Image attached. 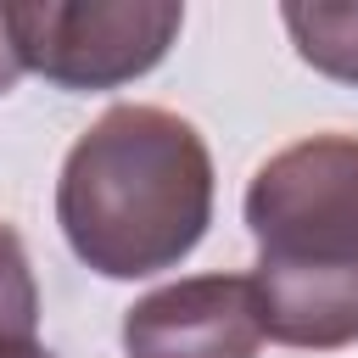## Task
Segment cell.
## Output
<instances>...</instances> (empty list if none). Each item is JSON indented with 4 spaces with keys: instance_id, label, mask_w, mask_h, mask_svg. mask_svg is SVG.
Segmentation results:
<instances>
[{
    "instance_id": "cell-1",
    "label": "cell",
    "mask_w": 358,
    "mask_h": 358,
    "mask_svg": "<svg viewBox=\"0 0 358 358\" xmlns=\"http://www.w3.org/2000/svg\"><path fill=\"white\" fill-rule=\"evenodd\" d=\"M56 224L101 280L179 268L213 224V151L201 129L145 101L106 106L62 162Z\"/></svg>"
},
{
    "instance_id": "cell-2",
    "label": "cell",
    "mask_w": 358,
    "mask_h": 358,
    "mask_svg": "<svg viewBox=\"0 0 358 358\" xmlns=\"http://www.w3.org/2000/svg\"><path fill=\"white\" fill-rule=\"evenodd\" d=\"M257 302L268 341L358 347V134H308L246 185Z\"/></svg>"
},
{
    "instance_id": "cell-3",
    "label": "cell",
    "mask_w": 358,
    "mask_h": 358,
    "mask_svg": "<svg viewBox=\"0 0 358 358\" xmlns=\"http://www.w3.org/2000/svg\"><path fill=\"white\" fill-rule=\"evenodd\" d=\"M22 73L56 90H117L145 78L185 28L173 0H6Z\"/></svg>"
},
{
    "instance_id": "cell-4",
    "label": "cell",
    "mask_w": 358,
    "mask_h": 358,
    "mask_svg": "<svg viewBox=\"0 0 358 358\" xmlns=\"http://www.w3.org/2000/svg\"><path fill=\"white\" fill-rule=\"evenodd\" d=\"M123 358H257L268 341L252 274H190L123 313Z\"/></svg>"
},
{
    "instance_id": "cell-5",
    "label": "cell",
    "mask_w": 358,
    "mask_h": 358,
    "mask_svg": "<svg viewBox=\"0 0 358 358\" xmlns=\"http://www.w3.org/2000/svg\"><path fill=\"white\" fill-rule=\"evenodd\" d=\"M280 22L313 73L358 90V0H291L280 6Z\"/></svg>"
},
{
    "instance_id": "cell-6",
    "label": "cell",
    "mask_w": 358,
    "mask_h": 358,
    "mask_svg": "<svg viewBox=\"0 0 358 358\" xmlns=\"http://www.w3.org/2000/svg\"><path fill=\"white\" fill-rule=\"evenodd\" d=\"M0 358H56L39 347V285L11 224H0Z\"/></svg>"
},
{
    "instance_id": "cell-7",
    "label": "cell",
    "mask_w": 358,
    "mask_h": 358,
    "mask_svg": "<svg viewBox=\"0 0 358 358\" xmlns=\"http://www.w3.org/2000/svg\"><path fill=\"white\" fill-rule=\"evenodd\" d=\"M17 78H22V56H17V39H11V28H6V6H0V95H11Z\"/></svg>"
}]
</instances>
